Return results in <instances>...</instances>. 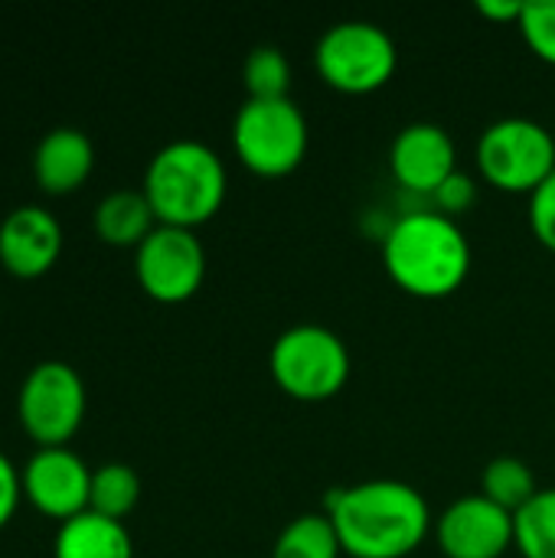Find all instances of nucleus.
I'll list each match as a JSON object with an SVG mask.
<instances>
[{
	"mask_svg": "<svg viewBox=\"0 0 555 558\" xmlns=\"http://www.w3.org/2000/svg\"><path fill=\"white\" fill-rule=\"evenodd\" d=\"M527 216H530V229H533V235L555 252V170L530 193V209H527Z\"/></svg>",
	"mask_w": 555,
	"mask_h": 558,
	"instance_id": "obj_23",
	"label": "nucleus"
},
{
	"mask_svg": "<svg viewBox=\"0 0 555 558\" xmlns=\"http://www.w3.org/2000/svg\"><path fill=\"white\" fill-rule=\"evenodd\" d=\"M141 190L160 226L196 229L222 209L229 173L209 144L180 137L164 144L147 160Z\"/></svg>",
	"mask_w": 555,
	"mask_h": 558,
	"instance_id": "obj_3",
	"label": "nucleus"
},
{
	"mask_svg": "<svg viewBox=\"0 0 555 558\" xmlns=\"http://www.w3.org/2000/svg\"><path fill=\"white\" fill-rule=\"evenodd\" d=\"M514 549L523 558H555V487H540L514 513Z\"/></svg>",
	"mask_w": 555,
	"mask_h": 558,
	"instance_id": "obj_17",
	"label": "nucleus"
},
{
	"mask_svg": "<svg viewBox=\"0 0 555 558\" xmlns=\"http://www.w3.org/2000/svg\"><path fill=\"white\" fill-rule=\"evenodd\" d=\"M517 26H520L523 39H527V46H530L543 62L555 65V0L527 3Z\"/></svg>",
	"mask_w": 555,
	"mask_h": 558,
	"instance_id": "obj_22",
	"label": "nucleus"
},
{
	"mask_svg": "<svg viewBox=\"0 0 555 558\" xmlns=\"http://www.w3.org/2000/svg\"><path fill=\"white\" fill-rule=\"evenodd\" d=\"M52 558H134V543L124 523L85 510L59 523Z\"/></svg>",
	"mask_w": 555,
	"mask_h": 558,
	"instance_id": "obj_15",
	"label": "nucleus"
},
{
	"mask_svg": "<svg viewBox=\"0 0 555 558\" xmlns=\"http://www.w3.org/2000/svg\"><path fill=\"white\" fill-rule=\"evenodd\" d=\"M311 144L301 105L288 98H245L232 118V150L255 177L294 173Z\"/></svg>",
	"mask_w": 555,
	"mask_h": 558,
	"instance_id": "obj_4",
	"label": "nucleus"
},
{
	"mask_svg": "<svg viewBox=\"0 0 555 558\" xmlns=\"http://www.w3.org/2000/svg\"><path fill=\"white\" fill-rule=\"evenodd\" d=\"M314 65L330 88L366 95L396 75L399 49L386 26L373 20H340L314 43Z\"/></svg>",
	"mask_w": 555,
	"mask_h": 558,
	"instance_id": "obj_6",
	"label": "nucleus"
},
{
	"mask_svg": "<svg viewBox=\"0 0 555 558\" xmlns=\"http://www.w3.org/2000/svg\"><path fill=\"white\" fill-rule=\"evenodd\" d=\"M343 546L327 513L294 517L275 539L272 558H340Z\"/></svg>",
	"mask_w": 555,
	"mask_h": 558,
	"instance_id": "obj_18",
	"label": "nucleus"
},
{
	"mask_svg": "<svg viewBox=\"0 0 555 558\" xmlns=\"http://www.w3.org/2000/svg\"><path fill=\"white\" fill-rule=\"evenodd\" d=\"M474 160L491 186L530 196L555 170V137L536 118H497L481 131Z\"/></svg>",
	"mask_w": 555,
	"mask_h": 558,
	"instance_id": "obj_7",
	"label": "nucleus"
},
{
	"mask_svg": "<svg viewBox=\"0 0 555 558\" xmlns=\"http://www.w3.org/2000/svg\"><path fill=\"white\" fill-rule=\"evenodd\" d=\"M389 170L406 193L432 199V193L458 170L455 137L435 121H412L393 137Z\"/></svg>",
	"mask_w": 555,
	"mask_h": 558,
	"instance_id": "obj_12",
	"label": "nucleus"
},
{
	"mask_svg": "<svg viewBox=\"0 0 555 558\" xmlns=\"http://www.w3.org/2000/svg\"><path fill=\"white\" fill-rule=\"evenodd\" d=\"M23 500V487H20V471L13 468V461L0 451V530L13 520L16 507Z\"/></svg>",
	"mask_w": 555,
	"mask_h": 558,
	"instance_id": "obj_25",
	"label": "nucleus"
},
{
	"mask_svg": "<svg viewBox=\"0 0 555 558\" xmlns=\"http://www.w3.org/2000/svg\"><path fill=\"white\" fill-rule=\"evenodd\" d=\"M474 255L458 219L438 209H409L383 232V268L412 298L438 301L471 275Z\"/></svg>",
	"mask_w": 555,
	"mask_h": 558,
	"instance_id": "obj_2",
	"label": "nucleus"
},
{
	"mask_svg": "<svg viewBox=\"0 0 555 558\" xmlns=\"http://www.w3.org/2000/svg\"><path fill=\"white\" fill-rule=\"evenodd\" d=\"M62 255V226L59 219L36 206H16L0 219V265L13 278H39Z\"/></svg>",
	"mask_w": 555,
	"mask_h": 558,
	"instance_id": "obj_13",
	"label": "nucleus"
},
{
	"mask_svg": "<svg viewBox=\"0 0 555 558\" xmlns=\"http://www.w3.org/2000/svg\"><path fill=\"white\" fill-rule=\"evenodd\" d=\"M536 474L523 458L514 454H500L494 461H487L484 477H481V494L487 500H494L497 507L517 513L533 494H536Z\"/></svg>",
	"mask_w": 555,
	"mask_h": 558,
	"instance_id": "obj_20",
	"label": "nucleus"
},
{
	"mask_svg": "<svg viewBox=\"0 0 555 558\" xmlns=\"http://www.w3.org/2000/svg\"><path fill=\"white\" fill-rule=\"evenodd\" d=\"M137 500H141V477L131 464L108 461L92 471V494H88L92 513L124 523V517L137 507Z\"/></svg>",
	"mask_w": 555,
	"mask_h": 558,
	"instance_id": "obj_19",
	"label": "nucleus"
},
{
	"mask_svg": "<svg viewBox=\"0 0 555 558\" xmlns=\"http://www.w3.org/2000/svg\"><path fill=\"white\" fill-rule=\"evenodd\" d=\"M474 199H478V183H474L464 170H455V173L432 193L429 203H432V209H438V213L458 219L461 213H468V209L474 206Z\"/></svg>",
	"mask_w": 555,
	"mask_h": 558,
	"instance_id": "obj_24",
	"label": "nucleus"
},
{
	"mask_svg": "<svg viewBox=\"0 0 555 558\" xmlns=\"http://www.w3.org/2000/svg\"><path fill=\"white\" fill-rule=\"evenodd\" d=\"M92 226L101 242L114 248H137L157 229V216L144 190H111L95 206Z\"/></svg>",
	"mask_w": 555,
	"mask_h": 558,
	"instance_id": "obj_16",
	"label": "nucleus"
},
{
	"mask_svg": "<svg viewBox=\"0 0 555 558\" xmlns=\"http://www.w3.org/2000/svg\"><path fill=\"white\" fill-rule=\"evenodd\" d=\"M523 7V0H478V13L497 23H520Z\"/></svg>",
	"mask_w": 555,
	"mask_h": 558,
	"instance_id": "obj_26",
	"label": "nucleus"
},
{
	"mask_svg": "<svg viewBox=\"0 0 555 558\" xmlns=\"http://www.w3.org/2000/svg\"><path fill=\"white\" fill-rule=\"evenodd\" d=\"M432 536L445 558H500L514 549V513L484 494H464L435 517Z\"/></svg>",
	"mask_w": 555,
	"mask_h": 558,
	"instance_id": "obj_11",
	"label": "nucleus"
},
{
	"mask_svg": "<svg viewBox=\"0 0 555 558\" xmlns=\"http://www.w3.org/2000/svg\"><path fill=\"white\" fill-rule=\"evenodd\" d=\"M85 383L75 366L62 360L36 363L16 392V415L23 432L39 448H62L75 438L85 418Z\"/></svg>",
	"mask_w": 555,
	"mask_h": 558,
	"instance_id": "obj_8",
	"label": "nucleus"
},
{
	"mask_svg": "<svg viewBox=\"0 0 555 558\" xmlns=\"http://www.w3.org/2000/svg\"><path fill=\"white\" fill-rule=\"evenodd\" d=\"M324 513L337 530L343 556L350 558L412 556L435 526L422 490L393 477L334 490Z\"/></svg>",
	"mask_w": 555,
	"mask_h": 558,
	"instance_id": "obj_1",
	"label": "nucleus"
},
{
	"mask_svg": "<svg viewBox=\"0 0 555 558\" xmlns=\"http://www.w3.org/2000/svg\"><path fill=\"white\" fill-rule=\"evenodd\" d=\"M134 278L160 304L190 301L206 278V248L193 229L160 226L134 248Z\"/></svg>",
	"mask_w": 555,
	"mask_h": 558,
	"instance_id": "obj_9",
	"label": "nucleus"
},
{
	"mask_svg": "<svg viewBox=\"0 0 555 558\" xmlns=\"http://www.w3.org/2000/svg\"><path fill=\"white\" fill-rule=\"evenodd\" d=\"M95 170V144L82 128H52L33 150V180L43 193L65 196L88 183Z\"/></svg>",
	"mask_w": 555,
	"mask_h": 558,
	"instance_id": "obj_14",
	"label": "nucleus"
},
{
	"mask_svg": "<svg viewBox=\"0 0 555 558\" xmlns=\"http://www.w3.org/2000/svg\"><path fill=\"white\" fill-rule=\"evenodd\" d=\"M20 487L36 513L65 523L88 510L92 468L69 445L36 448L20 468Z\"/></svg>",
	"mask_w": 555,
	"mask_h": 558,
	"instance_id": "obj_10",
	"label": "nucleus"
},
{
	"mask_svg": "<svg viewBox=\"0 0 555 558\" xmlns=\"http://www.w3.org/2000/svg\"><path fill=\"white\" fill-rule=\"evenodd\" d=\"M275 386L298 402H327L350 379V350L324 324H294L281 330L268 350Z\"/></svg>",
	"mask_w": 555,
	"mask_h": 558,
	"instance_id": "obj_5",
	"label": "nucleus"
},
{
	"mask_svg": "<svg viewBox=\"0 0 555 558\" xmlns=\"http://www.w3.org/2000/svg\"><path fill=\"white\" fill-rule=\"evenodd\" d=\"M242 85L249 98H288L291 88V62L285 49L262 43L242 62Z\"/></svg>",
	"mask_w": 555,
	"mask_h": 558,
	"instance_id": "obj_21",
	"label": "nucleus"
}]
</instances>
